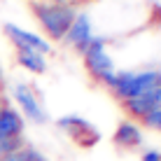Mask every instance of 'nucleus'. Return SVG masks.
I'll return each mask as SVG.
<instances>
[{
    "instance_id": "obj_1",
    "label": "nucleus",
    "mask_w": 161,
    "mask_h": 161,
    "mask_svg": "<svg viewBox=\"0 0 161 161\" xmlns=\"http://www.w3.org/2000/svg\"><path fill=\"white\" fill-rule=\"evenodd\" d=\"M105 84L114 91L121 101H131L142 93H149L161 86V70H145V73H112Z\"/></svg>"
},
{
    "instance_id": "obj_2",
    "label": "nucleus",
    "mask_w": 161,
    "mask_h": 161,
    "mask_svg": "<svg viewBox=\"0 0 161 161\" xmlns=\"http://www.w3.org/2000/svg\"><path fill=\"white\" fill-rule=\"evenodd\" d=\"M35 12L40 16L44 31L54 37V40H61L65 37V33L70 31L75 21V9L70 5H61V3H52V5H35Z\"/></svg>"
},
{
    "instance_id": "obj_3",
    "label": "nucleus",
    "mask_w": 161,
    "mask_h": 161,
    "mask_svg": "<svg viewBox=\"0 0 161 161\" xmlns=\"http://www.w3.org/2000/svg\"><path fill=\"white\" fill-rule=\"evenodd\" d=\"M82 54H84V63H86L89 73L96 77V80L105 82L110 75L114 73V63H112V58L108 56V52H105V42L101 40V37H93Z\"/></svg>"
},
{
    "instance_id": "obj_4",
    "label": "nucleus",
    "mask_w": 161,
    "mask_h": 161,
    "mask_svg": "<svg viewBox=\"0 0 161 161\" xmlns=\"http://www.w3.org/2000/svg\"><path fill=\"white\" fill-rule=\"evenodd\" d=\"M58 126L68 133L80 147H91V145H96V142L101 140V133H98L96 126L89 124L86 119L77 117V114H70V117L58 119Z\"/></svg>"
},
{
    "instance_id": "obj_5",
    "label": "nucleus",
    "mask_w": 161,
    "mask_h": 161,
    "mask_svg": "<svg viewBox=\"0 0 161 161\" xmlns=\"http://www.w3.org/2000/svg\"><path fill=\"white\" fill-rule=\"evenodd\" d=\"M5 33L9 35V40L19 49H31V52H37V54H42V56L52 52V47H49L47 40H42L40 35H35V33H31V31H24V28H19V26H14V24H5Z\"/></svg>"
},
{
    "instance_id": "obj_6",
    "label": "nucleus",
    "mask_w": 161,
    "mask_h": 161,
    "mask_svg": "<svg viewBox=\"0 0 161 161\" xmlns=\"http://www.w3.org/2000/svg\"><path fill=\"white\" fill-rule=\"evenodd\" d=\"M14 98H16V103H19L21 112H24L28 119L37 121V124L47 121V114H44L40 101H37V96L33 93V89L28 84H21V82H19V84H14Z\"/></svg>"
},
{
    "instance_id": "obj_7",
    "label": "nucleus",
    "mask_w": 161,
    "mask_h": 161,
    "mask_svg": "<svg viewBox=\"0 0 161 161\" xmlns=\"http://www.w3.org/2000/svg\"><path fill=\"white\" fill-rule=\"evenodd\" d=\"M124 105H126V110H129L133 117L145 119L149 112L161 110V86L154 89V91H149V93H142V96H138V98L124 101Z\"/></svg>"
},
{
    "instance_id": "obj_8",
    "label": "nucleus",
    "mask_w": 161,
    "mask_h": 161,
    "mask_svg": "<svg viewBox=\"0 0 161 161\" xmlns=\"http://www.w3.org/2000/svg\"><path fill=\"white\" fill-rule=\"evenodd\" d=\"M65 37H68V42L73 44V47H77L80 52H84V49L89 47V42L93 40L91 35V21H89L86 14H80L75 16L73 26H70V31L65 33Z\"/></svg>"
},
{
    "instance_id": "obj_9",
    "label": "nucleus",
    "mask_w": 161,
    "mask_h": 161,
    "mask_svg": "<svg viewBox=\"0 0 161 161\" xmlns=\"http://www.w3.org/2000/svg\"><path fill=\"white\" fill-rule=\"evenodd\" d=\"M24 119L16 110L3 108L0 110V138H21Z\"/></svg>"
},
{
    "instance_id": "obj_10",
    "label": "nucleus",
    "mask_w": 161,
    "mask_h": 161,
    "mask_svg": "<svg viewBox=\"0 0 161 161\" xmlns=\"http://www.w3.org/2000/svg\"><path fill=\"white\" fill-rule=\"evenodd\" d=\"M114 142H117L119 147H138L142 142V133L138 129V124H133V121H121L119 129L114 131Z\"/></svg>"
},
{
    "instance_id": "obj_11",
    "label": "nucleus",
    "mask_w": 161,
    "mask_h": 161,
    "mask_svg": "<svg viewBox=\"0 0 161 161\" xmlns=\"http://www.w3.org/2000/svg\"><path fill=\"white\" fill-rule=\"evenodd\" d=\"M19 63L24 68H28L31 73H44L47 70V63H44V56L37 52H31V49H19Z\"/></svg>"
},
{
    "instance_id": "obj_12",
    "label": "nucleus",
    "mask_w": 161,
    "mask_h": 161,
    "mask_svg": "<svg viewBox=\"0 0 161 161\" xmlns=\"http://www.w3.org/2000/svg\"><path fill=\"white\" fill-rule=\"evenodd\" d=\"M0 161H44V157L37 149H33V147H24L21 145L16 152L12 154H7V157H0Z\"/></svg>"
},
{
    "instance_id": "obj_13",
    "label": "nucleus",
    "mask_w": 161,
    "mask_h": 161,
    "mask_svg": "<svg viewBox=\"0 0 161 161\" xmlns=\"http://www.w3.org/2000/svg\"><path fill=\"white\" fill-rule=\"evenodd\" d=\"M19 147H21V138H0V157H7Z\"/></svg>"
},
{
    "instance_id": "obj_14",
    "label": "nucleus",
    "mask_w": 161,
    "mask_h": 161,
    "mask_svg": "<svg viewBox=\"0 0 161 161\" xmlns=\"http://www.w3.org/2000/svg\"><path fill=\"white\" fill-rule=\"evenodd\" d=\"M142 121H145L147 126H152V129L161 131V110H154V112H149V114H147V117L142 119Z\"/></svg>"
},
{
    "instance_id": "obj_15",
    "label": "nucleus",
    "mask_w": 161,
    "mask_h": 161,
    "mask_svg": "<svg viewBox=\"0 0 161 161\" xmlns=\"http://www.w3.org/2000/svg\"><path fill=\"white\" fill-rule=\"evenodd\" d=\"M140 161H161V152H157V149H147V152H142Z\"/></svg>"
}]
</instances>
